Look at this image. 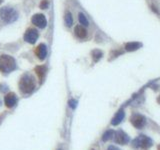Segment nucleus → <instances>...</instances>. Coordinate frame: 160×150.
<instances>
[{
  "label": "nucleus",
  "instance_id": "nucleus-7",
  "mask_svg": "<svg viewBox=\"0 0 160 150\" xmlns=\"http://www.w3.org/2000/svg\"><path fill=\"white\" fill-rule=\"evenodd\" d=\"M38 36H39V34H38L37 30L29 28L24 34V40L30 44H34L36 42V40L38 39Z\"/></svg>",
  "mask_w": 160,
  "mask_h": 150
},
{
  "label": "nucleus",
  "instance_id": "nucleus-12",
  "mask_svg": "<svg viewBox=\"0 0 160 150\" xmlns=\"http://www.w3.org/2000/svg\"><path fill=\"white\" fill-rule=\"evenodd\" d=\"M75 34L80 39H84L87 36V30L81 25H77L75 27Z\"/></svg>",
  "mask_w": 160,
  "mask_h": 150
},
{
  "label": "nucleus",
  "instance_id": "nucleus-18",
  "mask_svg": "<svg viewBox=\"0 0 160 150\" xmlns=\"http://www.w3.org/2000/svg\"><path fill=\"white\" fill-rule=\"evenodd\" d=\"M78 19H79V22L81 23L82 25H84V26H87V25H89V21L88 19L86 18V16L83 13H79L78 15Z\"/></svg>",
  "mask_w": 160,
  "mask_h": 150
},
{
  "label": "nucleus",
  "instance_id": "nucleus-23",
  "mask_svg": "<svg viewBox=\"0 0 160 150\" xmlns=\"http://www.w3.org/2000/svg\"><path fill=\"white\" fill-rule=\"evenodd\" d=\"M157 149H158V150H160V145H158V147H157Z\"/></svg>",
  "mask_w": 160,
  "mask_h": 150
},
{
  "label": "nucleus",
  "instance_id": "nucleus-2",
  "mask_svg": "<svg viewBox=\"0 0 160 150\" xmlns=\"http://www.w3.org/2000/svg\"><path fill=\"white\" fill-rule=\"evenodd\" d=\"M16 68V62L9 55L0 56V71L3 73H9Z\"/></svg>",
  "mask_w": 160,
  "mask_h": 150
},
{
  "label": "nucleus",
  "instance_id": "nucleus-21",
  "mask_svg": "<svg viewBox=\"0 0 160 150\" xmlns=\"http://www.w3.org/2000/svg\"><path fill=\"white\" fill-rule=\"evenodd\" d=\"M107 150H120V149L117 148L116 146H112V145H111V146H109V147L107 148Z\"/></svg>",
  "mask_w": 160,
  "mask_h": 150
},
{
  "label": "nucleus",
  "instance_id": "nucleus-10",
  "mask_svg": "<svg viewBox=\"0 0 160 150\" xmlns=\"http://www.w3.org/2000/svg\"><path fill=\"white\" fill-rule=\"evenodd\" d=\"M4 103L5 105L8 108H12L14 107L15 105L17 104V96L14 94V93H8L6 96H5V98H4Z\"/></svg>",
  "mask_w": 160,
  "mask_h": 150
},
{
  "label": "nucleus",
  "instance_id": "nucleus-5",
  "mask_svg": "<svg viewBox=\"0 0 160 150\" xmlns=\"http://www.w3.org/2000/svg\"><path fill=\"white\" fill-rule=\"evenodd\" d=\"M130 121L132 123V125L138 129L143 128L146 124V118L144 117L143 115H140V114H134L130 118Z\"/></svg>",
  "mask_w": 160,
  "mask_h": 150
},
{
  "label": "nucleus",
  "instance_id": "nucleus-11",
  "mask_svg": "<svg viewBox=\"0 0 160 150\" xmlns=\"http://www.w3.org/2000/svg\"><path fill=\"white\" fill-rule=\"evenodd\" d=\"M124 116H125L124 111H123L122 109L119 110V111H118L117 113H116V115L112 118V120H111V124L114 125V126L118 125L120 122H122V120L124 119Z\"/></svg>",
  "mask_w": 160,
  "mask_h": 150
},
{
  "label": "nucleus",
  "instance_id": "nucleus-19",
  "mask_svg": "<svg viewBox=\"0 0 160 150\" xmlns=\"http://www.w3.org/2000/svg\"><path fill=\"white\" fill-rule=\"evenodd\" d=\"M48 6H49V2H48V0H42L40 3V8L41 9H46L48 8Z\"/></svg>",
  "mask_w": 160,
  "mask_h": 150
},
{
  "label": "nucleus",
  "instance_id": "nucleus-8",
  "mask_svg": "<svg viewBox=\"0 0 160 150\" xmlns=\"http://www.w3.org/2000/svg\"><path fill=\"white\" fill-rule=\"evenodd\" d=\"M32 23L39 28H45L47 26V20L43 14H35L32 17Z\"/></svg>",
  "mask_w": 160,
  "mask_h": 150
},
{
  "label": "nucleus",
  "instance_id": "nucleus-22",
  "mask_svg": "<svg viewBox=\"0 0 160 150\" xmlns=\"http://www.w3.org/2000/svg\"><path fill=\"white\" fill-rule=\"evenodd\" d=\"M157 102H158V103L160 104V96H159L158 98H157Z\"/></svg>",
  "mask_w": 160,
  "mask_h": 150
},
{
  "label": "nucleus",
  "instance_id": "nucleus-16",
  "mask_svg": "<svg viewBox=\"0 0 160 150\" xmlns=\"http://www.w3.org/2000/svg\"><path fill=\"white\" fill-rule=\"evenodd\" d=\"M64 21H65V25L68 26V27L73 24V18H72V15H71L70 12L65 13V16H64Z\"/></svg>",
  "mask_w": 160,
  "mask_h": 150
},
{
  "label": "nucleus",
  "instance_id": "nucleus-24",
  "mask_svg": "<svg viewBox=\"0 0 160 150\" xmlns=\"http://www.w3.org/2000/svg\"><path fill=\"white\" fill-rule=\"evenodd\" d=\"M1 3H2V0H0V4H1Z\"/></svg>",
  "mask_w": 160,
  "mask_h": 150
},
{
  "label": "nucleus",
  "instance_id": "nucleus-9",
  "mask_svg": "<svg viewBox=\"0 0 160 150\" xmlns=\"http://www.w3.org/2000/svg\"><path fill=\"white\" fill-rule=\"evenodd\" d=\"M35 54L40 60H44L47 56V46L43 43H40L35 48Z\"/></svg>",
  "mask_w": 160,
  "mask_h": 150
},
{
  "label": "nucleus",
  "instance_id": "nucleus-20",
  "mask_svg": "<svg viewBox=\"0 0 160 150\" xmlns=\"http://www.w3.org/2000/svg\"><path fill=\"white\" fill-rule=\"evenodd\" d=\"M68 104H69V106H70L71 108H73V109H74V108H75L76 106H77V101L71 99V100L68 101Z\"/></svg>",
  "mask_w": 160,
  "mask_h": 150
},
{
  "label": "nucleus",
  "instance_id": "nucleus-6",
  "mask_svg": "<svg viewBox=\"0 0 160 150\" xmlns=\"http://www.w3.org/2000/svg\"><path fill=\"white\" fill-rule=\"evenodd\" d=\"M114 140H115V142L118 144L125 145L129 142L130 138H129V136L123 130H118L114 133Z\"/></svg>",
  "mask_w": 160,
  "mask_h": 150
},
{
  "label": "nucleus",
  "instance_id": "nucleus-4",
  "mask_svg": "<svg viewBox=\"0 0 160 150\" xmlns=\"http://www.w3.org/2000/svg\"><path fill=\"white\" fill-rule=\"evenodd\" d=\"M153 145V141L151 138H149L146 135H139L138 137L135 138L132 141V146L134 148H141L144 150L149 149Z\"/></svg>",
  "mask_w": 160,
  "mask_h": 150
},
{
  "label": "nucleus",
  "instance_id": "nucleus-3",
  "mask_svg": "<svg viewBox=\"0 0 160 150\" xmlns=\"http://www.w3.org/2000/svg\"><path fill=\"white\" fill-rule=\"evenodd\" d=\"M0 18L5 23H12L18 18V13L11 7H3L0 9Z\"/></svg>",
  "mask_w": 160,
  "mask_h": 150
},
{
  "label": "nucleus",
  "instance_id": "nucleus-13",
  "mask_svg": "<svg viewBox=\"0 0 160 150\" xmlns=\"http://www.w3.org/2000/svg\"><path fill=\"white\" fill-rule=\"evenodd\" d=\"M35 72L37 74V76L39 77V80L42 81L43 78L45 76V73H46V67L43 65H39L35 67Z\"/></svg>",
  "mask_w": 160,
  "mask_h": 150
},
{
  "label": "nucleus",
  "instance_id": "nucleus-14",
  "mask_svg": "<svg viewBox=\"0 0 160 150\" xmlns=\"http://www.w3.org/2000/svg\"><path fill=\"white\" fill-rule=\"evenodd\" d=\"M141 47V43L139 42H129L125 45V49L127 51H135Z\"/></svg>",
  "mask_w": 160,
  "mask_h": 150
},
{
  "label": "nucleus",
  "instance_id": "nucleus-17",
  "mask_svg": "<svg viewBox=\"0 0 160 150\" xmlns=\"http://www.w3.org/2000/svg\"><path fill=\"white\" fill-rule=\"evenodd\" d=\"M114 136V131L113 130H107L102 136V141H108L110 139H112V137Z\"/></svg>",
  "mask_w": 160,
  "mask_h": 150
},
{
  "label": "nucleus",
  "instance_id": "nucleus-15",
  "mask_svg": "<svg viewBox=\"0 0 160 150\" xmlns=\"http://www.w3.org/2000/svg\"><path fill=\"white\" fill-rule=\"evenodd\" d=\"M91 55H92V58L95 62H97L99 59H100L102 56H103V53H102V51L98 50V49H95L91 52Z\"/></svg>",
  "mask_w": 160,
  "mask_h": 150
},
{
  "label": "nucleus",
  "instance_id": "nucleus-1",
  "mask_svg": "<svg viewBox=\"0 0 160 150\" xmlns=\"http://www.w3.org/2000/svg\"><path fill=\"white\" fill-rule=\"evenodd\" d=\"M19 88H20V91L25 93V94L31 93L35 88L34 78L30 74H24L20 78V81H19Z\"/></svg>",
  "mask_w": 160,
  "mask_h": 150
}]
</instances>
